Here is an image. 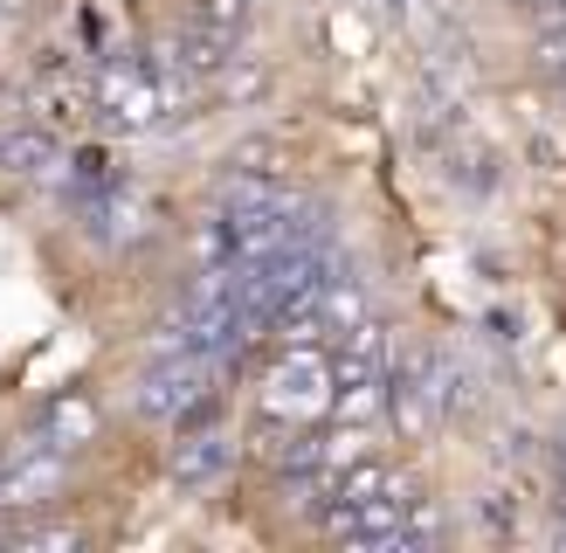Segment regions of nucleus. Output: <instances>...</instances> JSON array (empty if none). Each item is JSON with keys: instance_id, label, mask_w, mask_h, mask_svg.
<instances>
[{"instance_id": "f257e3e1", "label": "nucleus", "mask_w": 566, "mask_h": 553, "mask_svg": "<svg viewBox=\"0 0 566 553\" xmlns=\"http://www.w3.org/2000/svg\"><path fill=\"white\" fill-rule=\"evenodd\" d=\"M214 380H221V359H201V353H174L138 380V415L153 422H201L214 408Z\"/></svg>"}, {"instance_id": "f03ea898", "label": "nucleus", "mask_w": 566, "mask_h": 553, "mask_svg": "<svg viewBox=\"0 0 566 553\" xmlns=\"http://www.w3.org/2000/svg\"><path fill=\"white\" fill-rule=\"evenodd\" d=\"M63 478H70V457L55 450V442H42V429L8 442V450H0V519L49 505V498L63 491Z\"/></svg>"}, {"instance_id": "7ed1b4c3", "label": "nucleus", "mask_w": 566, "mask_h": 553, "mask_svg": "<svg viewBox=\"0 0 566 553\" xmlns=\"http://www.w3.org/2000/svg\"><path fill=\"white\" fill-rule=\"evenodd\" d=\"M332 408V367L318 359V346H291L263 374V415H283V422H311V415Z\"/></svg>"}, {"instance_id": "20e7f679", "label": "nucleus", "mask_w": 566, "mask_h": 553, "mask_svg": "<svg viewBox=\"0 0 566 553\" xmlns=\"http://www.w3.org/2000/svg\"><path fill=\"white\" fill-rule=\"evenodd\" d=\"M229 457H235V442L221 436V429H193V422H180V442H174V457H166V470H174V484L201 491V484H214L221 470H229Z\"/></svg>"}, {"instance_id": "39448f33", "label": "nucleus", "mask_w": 566, "mask_h": 553, "mask_svg": "<svg viewBox=\"0 0 566 553\" xmlns=\"http://www.w3.org/2000/svg\"><path fill=\"white\" fill-rule=\"evenodd\" d=\"M97 422H104V415H97L91 395H55L49 415H42V442H55V450L70 457V450H83V442L97 436Z\"/></svg>"}, {"instance_id": "423d86ee", "label": "nucleus", "mask_w": 566, "mask_h": 553, "mask_svg": "<svg viewBox=\"0 0 566 553\" xmlns=\"http://www.w3.org/2000/svg\"><path fill=\"white\" fill-rule=\"evenodd\" d=\"M214 194H221V215H256V208H283V201H291V187H283L276 174H249V166H229Z\"/></svg>"}, {"instance_id": "0eeeda50", "label": "nucleus", "mask_w": 566, "mask_h": 553, "mask_svg": "<svg viewBox=\"0 0 566 553\" xmlns=\"http://www.w3.org/2000/svg\"><path fill=\"white\" fill-rule=\"evenodd\" d=\"M49 166H63V153H55V138L21 125V132H0V174H49Z\"/></svg>"}, {"instance_id": "6e6552de", "label": "nucleus", "mask_w": 566, "mask_h": 553, "mask_svg": "<svg viewBox=\"0 0 566 553\" xmlns=\"http://www.w3.org/2000/svg\"><path fill=\"white\" fill-rule=\"evenodd\" d=\"M193 35H208V42H242V28H249V0H193V14H187Z\"/></svg>"}, {"instance_id": "1a4fd4ad", "label": "nucleus", "mask_w": 566, "mask_h": 553, "mask_svg": "<svg viewBox=\"0 0 566 553\" xmlns=\"http://www.w3.org/2000/svg\"><path fill=\"white\" fill-rule=\"evenodd\" d=\"M532 55L566 76V8H546V28H539V49H532Z\"/></svg>"}, {"instance_id": "9d476101", "label": "nucleus", "mask_w": 566, "mask_h": 553, "mask_svg": "<svg viewBox=\"0 0 566 553\" xmlns=\"http://www.w3.org/2000/svg\"><path fill=\"white\" fill-rule=\"evenodd\" d=\"M532 8H546V0H532Z\"/></svg>"}]
</instances>
